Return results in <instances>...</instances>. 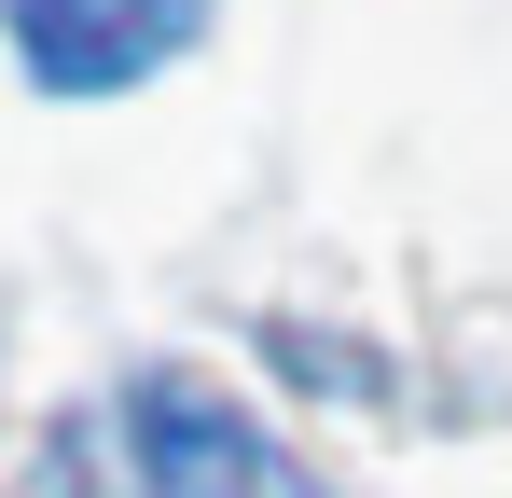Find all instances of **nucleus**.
Listing matches in <instances>:
<instances>
[{"instance_id":"1","label":"nucleus","mask_w":512,"mask_h":498,"mask_svg":"<svg viewBox=\"0 0 512 498\" xmlns=\"http://www.w3.org/2000/svg\"><path fill=\"white\" fill-rule=\"evenodd\" d=\"M125 457H139V498H333L250 402H222L180 360L125 388Z\"/></svg>"},{"instance_id":"2","label":"nucleus","mask_w":512,"mask_h":498,"mask_svg":"<svg viewBox=\"0 0 512 498\" xmlns=\"http://www.w3.org/2000/svg\"><path fill=\"white\" fill-rule=\"evenodd\" d=\"M0 14H14L28 83H56V97H125L208 28V0H0Z\"/></svg>"}]
</instances>
